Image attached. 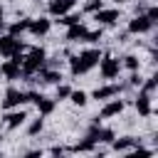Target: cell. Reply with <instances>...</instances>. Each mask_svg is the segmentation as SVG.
Instances as JSON below:
<instances>
[{"label":"cell","instance_id":"cell-1","mask_svg":"<svg viewBox=\"0 0 158 158\" xmlns=\"http://www.w3.org/2000/svg\"><path fill=\"white\" fill-rule=\"evenodd\" d=\"M99 59H101V52L99 49H86V52H81L79 57H72V74H84V72H89L94 64H99Z\"/></svg>","mask_w":158,"mask_h":158},{"label":"cell","instance_id":"cell-2","mask_svg":"<svg viewBox=\"0 0 158 158\" xmlns=\"http://www.w3.org/2000/svg\"><path fill=\"white\" fill-rule=\"evenodd\" d=\"M44 64V49H32L30 52V57L27 59H22V69H25V74H32V72H37L40 67Z\"/></svg>","mask_w":158,"mask_h":158},{"label":"cell","instance_id":"cell-3","mask_svg":"<svg viewBox=\"0 0 158 158\" xmlns=\"http://www.w3.org/2000/svg\"><path fill=\"white\" fill-rule=\"evenodd\" d=\"M153 27V22L148 20V15H138V17H133L131 22H128V32H133V35H141V32H148Z\"/></svg>","mask_w":158,"mask_h":158},{"label":"cell","instance_id":"cell-4","mask_svg":"<svg viewBox=\"0 0 158 158\" xmlns=\"http://www.w3.org/2000/svg\"><path fill=\"white\" fill-rule=\"evenodd\" d=\"M101 77L104 79H114L116 74H118V69H121V64H118V59H114V57H106V59H101Z\"/></svg>","mask_w":158,"mask_h":158},{"label":"cell","instance_id":"cell-5","mask_svg":"<svg viewBox=\"0 0 158 158\" xmlns=\"http://www.w3.org/2000/svg\"><path fill=\"white\" fill-rule=\"evenodd\" d=\"M22 101H27V94H25V91H17V89H7L2 106H5V109H12V106H17V104H22Z\"/></svg>","mask_w":158,"mask_h":158},{"label":"cell","instance_id":"cell-6","mask_svg":"<svg viewBox=\"0 0 158 158\" xmlns=\"http://www.w3.org/2000/svg\"><path fill=\"white\" fill-rule=\"evenodd\" d=\"M94 20L101 22V25H114L118 20V10H96L94 12Z\"/></svg>","mask_w":158,"mask_h":158},{"label":"cell","instance_id":"cell-7","mask_svg":"<svg viewBox=\"0 0 158 158\" xmlns=\"http://www.w3.org/2000/svg\"><path fill=\"white\" fill-rule=\"evenodd\" d=\"M86 27L84 25H79V22H74V25H69V30H67V40L69 42H79V40H86Z\"/></svg>","mask_w":158,"mask_h":158},{"label":"cell","instance_id":"cell-8","mask_svg":"<svg viewBox=\"0 0 158 158\" xmlns=\"http://www.w3.org/2000/svg\"><path fill=\"white\" fill-rule=\"evenodd\" d=\"M22 49V44L15 40V37H0V52L2 54H15V52H20Z\"/></svg>","mask_w":158,"mask_h":158},{"label":"cell","instance_id":"cell-9","mask_svg":"<svg viewBox=\"0 0 158 158\" xmlns=\"http://www.w3.org/2000/svg\"><path fill=\"white\" fill-rule=\"evenodd\" d=\"M72 7H74V0H52L49 2V12L52 15H64Z\"/></svg>","mask_w":158,"mask_h":158},{"label":"cell","instance_id":"cell-10","mask_svg":"<svg viewBox=\"0 0 158 158\" xmlns=\"http://www.w3.org/2000/svg\"><path fill=\"white\" fill-rule=\"evenodd\" d=\"M123 86H116V84H111V86H99V89H94V99H109V96H116L118 91H121Z\"/></svg>","mask_w":158,"mask_h":158},{"label":"cell","instance_id":"cell-11","mask_svg":"<svg viewBox=\"0 0 158 158\" xmlns=\"http://www.w3.org/2000/svg\"><path fill=\"white\" fill-rule=\"evenodd\" d=\"M27 30H30L32 35H44V32L49 30V20H44V17H40V20H30Z\"/></svg>","mask_w":158,"mask_h":158},{"label":"cell","instance_id":"cell-12","mask_svg":"<svg viewBox=\"0 0 158 158\" xmlns=\"http://www.w3.org/2000/svg\"><path fill=\"white\" fill-rule=\"evenodd\" d=\"M148 101H151V94H148V91H141V94H138V101H136V109H138L141 116H148V114H151V104H148Z\"/></svg>","mask_w":158,"mask_h":158},{"label":"cell","instance_id":"cell-13","mask_svg":"<svg viewBox=\"0 0 158 158\" xmlns=\"http://www.w3.org/2000/svg\"><path fill=\"white\" fill-rule=\"evenodd\" d=\"M123 111V101H111V104H106L104 109H101V118H109V116H118Z\"/></svg>","mask_w":158,"mask_h":158},{"label":"cell","instance_id":"cell-14","mask_svg":"<svg viewBox=\"0 0 158 158\" xmlns=\"http://www.w3.org/2000/svg\"><path fill=\"white\" fill-rule=\"evenodd\" d=\"M0 72H2L7 79H17V77H20V64H17L15 59H10V62H5V64H2V69H0Z\"/></svg>","mask_w":158,"mask_h":158},{"label":"cell","instance_id":"cell-15","mask_svg":"<svg viewBox=\"0 0 158 158\" xmlns=\"http://www.w3.org/2000/svg\"><path fill=\"white\" fill-rule=\"evenodd\" d=\"M25 118H27V114H25V111H10V114H5V123H7L10 128L20 126Z\"/></svg>","mask_w":158,"mask_h":158},{"label":"cell","instance_id":"cell-16","mask_svg":"<svg viewBox=\"0 0 158 158\" xmlns=\"http://www.w3.org/2000/svg\"><path fill=\"white\" fill-rule=\"evenodd\" d=\"M35 101H37V109H40L42 114H49V111L54 109V104H52L49 99H44L42 94H37V96H35Z\"/></svg>","mask_w":158,"mask_h":158},{"label":"cell","instance_id":"cell-17","mask_svg":"<svg viewBox=\"0 0 158 158\" xmlns=\"http://www.w3.org/2000/svg\"><path fill=\"white\" fill-rule=\"evenodd\" d=\"M136 146V141L128 136V138H121V141H114V148L116 151H128V148H133Z\"/></svg>","mask_w":158,"mask_h":158},{"label":"cell","instance_id":"cell-18","mask_svg":"<svg viewBox=\"0 0 158 158\" xmlns=\"http://www.w3.org/2000/svg\"><path fill=\"white\" fill-rule=\"evenodd\" d=\"M59 79H62V77H59V72H54V69H52V72H44V74H42V81H44V84H57Z\"/></svg>","mask_w":158,"mask_h":158},{"label":"cell","instance_id":"cell-19","mask_svg":"<svg viewBox=\"0 0 158 158\" xmlns=\"http://www.w3.org/2000/svg\"><path fill=\"white\" fill-rule=\"evenodd\" d=\"M69 96H72V101H74L77 106H84V104H86V94H84V91H69Z\"/></svg>","mask_w":158,"mask_h":158},{"label":"cell","instance_id":"cell-20","mask_svg":"<svg viewBox=\"0 0 158 158\" xmlns=\"http://www.w3.org/2000/svg\"><path fill=\"white\" fill-rule=\"evenodd\" d=\"M59 22L69 27V25H74V22H79V15H67V12H64V15H59Z\"/></svg>","mask_w":158,"mask_h":158},{"label":"cell","instance_id":"cell-21","mask_svg":"<svg viewBox=\"0 0 158 158\" xmlns=\"http://www.w3.org/2000/svg\"><path fill=\"white\" fill-rule=\"evenodd\" d=\"M27 25H30V20H20V22H15V25L10 27V32H12V35H17V32L27 30Z\"/></svg>","mask_w":158,"mask_h":158},{"label":"cell","instance_id":"cell-22","mask_svg":"<svg viewBox=\"0 0 158 158\" xmlns=\"http://www.w3.org/2000/svg\"><path fill=\"white\" fill-rule=\"evenodd\" d=\"M99 141H104V143H109V141H114V131H109V128H104V131H99Z\"/></svg>","mask_w":158,"mask_h":158},{"label":"cell","instance_id":"cell-23","mask_svg":"<svg viewBox=\"0 0 158 158\" xmlns=\"http://www.w3.org/2000/svg\"><path fill=\"white\" fill-rule=\"evenodd\" d=\"M84 10H89V12H96V10H101V0H89V2L84 5Z\"/></svg>","mask_w":158,"mask_h":158},{"label":"cell","instance_id":"cell-24","mask_svg":"<svg viewBox=\"0 0 158 158\" xmlns=\"http://www.w3.org/2000/svg\"><path fill=\"white\" fill-rule=\"evenodd\" d=\"M123 64H126L128 69H136V67H138V59H136L133 54H128V57H123Z\"/></svg>","mask_w":158,"mask_h":158},{"label":"cell","instance_id":"cell-25","mask_svg":"<svg viewBox=\"0 0 158 158\" xmlns=\"http://www.w3.org/2000/svg\"><path fill=\"white\" fill-rule=\"evenodd\" d=\"M69 91H72L69 86H59V89H57V99H67V96H69Z\"/></svg>","mask_w":158,"mask_h":158},{"label":"cell","instance_id":"cell-26","mask_svg":"<svg viewBox=\"0 0 158 158\" xmlns=\"http://www.w3.org/2000/svg\"><path fill=\"white\" fill-rule=\"evenodd\" d=\"M42 131V121H35L32 126H30V136H35V133H40Z\"/></svg>","mask_w":158,"mask_h":158},{"label":"cell","instance_id":"cell-27","mask_svg":"<svg viewBox=\"0 0 158 158\" xmlns=\"http://www.w3.org/2000/svg\"><path fill=\"white\" fill-rule=\"evenodd\" d=\"M2 12H5V10H2V7H0V20H2Z\"/></svg>","mask_w":158,"mask_h":158},{"label":"cell","instance_id":"cell-28","mask_svg":"<svg viewBox=\"0 0 158 158\" xmlns=\"http://www.w3.org/2000/svg\"><path fill=\"white\" fill-rule=\"evenodd\" d=\"M116 2H128V0H116Z\"/></svg>","mask_w":158,"mask_h":158}]
</instances>
